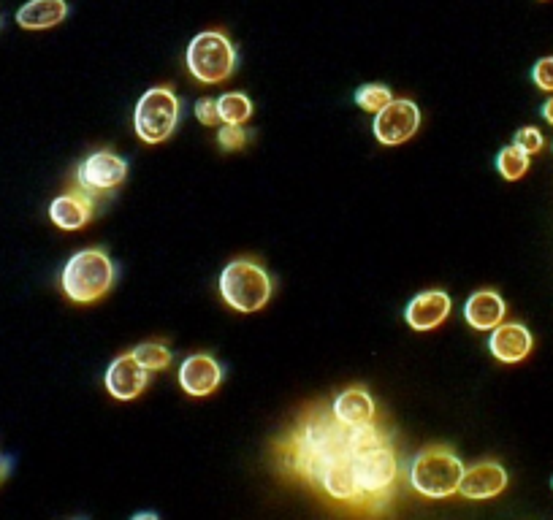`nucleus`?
Returning a JSON list of instances; mask_svg holds the SVG:
<instances>
[{
    "mask_svg": "<svg viewBox=\"0 0 553 520\" xmlns=\"http://www.w3.org/2000/svg\"><path fill=\"white\" fill-rule=\"evenodd\" d=\"M353 455V474L361 496H364V510L377 512L388 502V496L394 491L396 477H399V461L391 445L372 447Z\"/></svg>",
    "mask_w": 553,
    "mask_h": 520,
    "instance_id": "5",
    "label": "nucleus"
},
{
    "mask_svg": "<svg viewBox=\"0 0 553 520\" xmlns=\"http://www.w3.org/2000/svg\"><path fill=\"white\" fill-rule=\"evenodd\" d=\"M353 101H356L358 109L377 114L385 103L394 101V93H391V87H385V84H364V87H358L356 90Z\"/></svg>",
    "mask_w": 553,
    "mask_h": 520,
    "instance_id": "22",
    "label": "nucleus"
},
{
    "mask_svg": "<svg viewBox=\"0 0 553 520\" xmlns=\"http://www.w3.org/2000/svg\"><path fill=\"white\" fill-rule=\"evenodd\" d=\"M331 412L345 426H364V423H372L377 418L375 399L369 396V390L358 388V385L342 390L331 404Z\"/></svg>",
    "mask_w": 553,
    "mask_h": 520,
    "instance_id": "17",
    "label": "nucleus"
},
{
    "mask_svg": "<svg viewBox=\"0 0 553 520\" xmlns=\"http://www.w3.org/2000/svg\"><path fill=\"white\" fill-rule=\"evenodd\" d=\"M513 144L524 149L526 155H537V152L545 147V139H543V133H540L537 128H521L516 133Z\"/></svg>",
    "mask_w": 553,
    "mask_h": 520,
    "instance_id": "24",
    "label": "nucleus"
},
{
    "mask_svg": "<svg viewBox=\"0 0 553 520\" xmlns=\"http://www.w3.org/2000/svg\"><path fill=\"white\" fill-rule=\"evenodd\" d=\"M505 301L497 290H478L467 298L464 304V320H467L475 331H494L502 320H505Z\"/></svg>",
    "mask_w": 553,
    "mask_h": 520,
    "instance_id": "16",
    "label": "nucleus"
},
{
    "mask_svg": "<svg viewBox=\"0 0 553 520\" xmlns=\"http://www.w3.org/2000/svg\"><path fill=\"white\" fill-rule=\"evenodd\" d=\"M217 112L225 125H244L253 117V101L244 93H225L217 98Z\"/></svg>",
    "mask_w": 553,
    "mask_h": 520,
    "instance_id": "19",
    "label": "nucleus"
},
{
    "mask_svg": "<svg viewBox=\"0 0 553 520\" xmlns=\"http://www.w3.org/2000/svg\"><path fill=\"white\" fill-rule=\"evenodd\" d=\"M339 450H347V426L334 418L326 404L304 409L296 428L274 445L282 472L310 485L318 483L320 466Z\"/></svg>",
    "mask_w": 553,
    "mask_h": 520,
    "instance_id": "1",
    "label": "nucleus"
},
{
    "mask_svg": "<svg viewBox=\"0 0 553 520\" xmlns=\"http://www.w3.org/2000/svg\"><path fill=\"white\" fill-rule=\"evenodd\" d=\"M188 71L201 84H220L236 71V47L223 30H204L188 47Z\"/></svg>",
    "mask_w": 553,
    "mask_h": 520,
    "instance_id": "6",
    "label": "nucleus"
},
{
    "mask_svg": "<svg viewBox=\"0 0 553 520\" xmlns=\"http://www.w3.org/2000/svg\"><path fill=\"white\" fill-rule=\"evenodd\" d=\"M223 382V366L207 353H196L179 366V388L188 396H209Z\"/></svg>",
    "mask_w": 553,
    "mask_h": 520,
    "instance_id": "12",
    "label": "nucleus"
},
{
    "mask_svg": "<svg viewBox=\"0 0 553 520\" xmlns=\"http://www.w3.org/2000/svg\"><path fill=\"white\" fill-rule=\"evenodd\" d=\"M147 382H150L147 369L141 366L139 358L133 353H125L120 355V358H114V361L109 363L104 377L106 390L112 393L114 399L120 401H131L136 399V396H141V393L147 390Z\"/></svg>",
    "mask_w": 553,
    "mask_h": 520,
    "instance_id": "10",
    "label": "nucleus"
},
{
    "mask_svg": "<svg viewBox=\"0 0 553 520\" xmlns=\"http://www.w3.org/2000/svg\"><path fill=\"white\" fill-rule=\"evenodd\" d=\"M6 469H9V464H3V461H0V477L6 474Z\"/></svg>",
    "mask_w": 553,
    "mask_h": 520,
    "instance_id": "29",
    "label": "nucleus"
},
{
    "mask_svg": "<svg viewBox=\"0 0 553 520\" xmlns=\"http://www.w3.org/2000/svg\"><path fill=\"white\" fill-rule=\"evenodd\" d=\"M464 464L445 445L423 447L410 464V488L423 499H450L459 493Z\"/></svg>",
    "mask_w": 553,
    "mask_h": 520,
    "instance_id": "3",
    "label": "nucleus"
},
{
    "mask_svg": "<svg viewBox=\"0 0 553 520\" xmlns=\"http://www.w3.org/2000/svg\"><path fill=\"white\" fill-rule=\"evenodd\" d=\"M532 79L540 90L545 93H553V57H543L537 60V65L532 68Z\"/></svg>",
    "mask_w": 553,
    "mask_h": 520,
    "instance_id": "26",
    "label": "nucleus"
},
{
    "mask_svg": "<svg viewBox=\"0 0 553 520\" xmlns=\"http://www.w3.org/2000/svg\"><path fill=\"white\" fill-rule=\"evenodd\" d=\"M247 141H250V133H247L244 125H225L223 122L220 130H217V144H220L223 152H236V149H242Z\"/></svg>",
    "mask_w": 553,
    "mask_h": 520,
    "instance_id": "23",
    "label": "nucleus"
},
{
    "mask_svg": "<svg viewBox=\"0 0 553 520\" xmlns=\"http://www.w3.org/2000/svg\"><path fill=\"white\" fill-rule=\"evenodd\" d=\"M421 125V109L418 103L410 98H394L391 103H385L383 109L375 114L372 130L375 139L385 147H399L404 141H410L415 136V130Z\"/></svg>",
    "mask_w": 553,
    "mask_h": 520,
    "instance_id": "9",
    "label": "nucleus"
},
{
    "mask_svg": "<svg viewBox=\"0 0 553 520\" xmlns=\"http://www.w3.org/2000/svg\"><path fill=\"white\" fill-rule=\"evenodd\" d=\"M68 17L66 0H28L17 11V25L25 30H47Z\"/></svg>",
    "mask_w": 553,
    "mask_h": 520,
    "instance_id": "18",
    "label": "nucleus"
},
{
    "mask_svg": "<svg viewBox=\"0 0 553 520\" xmlns=\"http://www.w3.org/2000/svg\"><path fill=\"white\" fill-rule=\"evenodd\" d=\"M133 355L139 358V363L147 372H163L171 366V350L160 342L139 344V347H133Z\"/></svg>",
    "mask_w": 553,
    "mask_h": 520,
    "instance_id": "21",
    "label": "nucleus"
},
{
    "mask_svg": "<svg viewBox=\"0 0 553 520\" xmlns=\"http://www.w3.org/2000/svg\"><path fill=\"white\" fill-rule=\"evenodd\" d=\"M136 520H158V515H136Z\"/></svg>",
    "mask_w": 553,
    "mask_h": 520,
    "instance_id": "28",
    "label": "nucleus"
},
{
    "mask_svg": "<svg viewBox=\"0 0 553 520\" xmlns=\"http://www.w3.org/2000/svg\"><path fill=\"white\" fill-rule=\"evenodd\" d=\"M551 485H553V480H551Z\"/></svg>",
    "mask_w": 553,
    "mask_h": 520,
    "instance_id": "30",
    "label": "nucleus"
},
{
    "mask_svg": "<svg viewBox=\"0 0 553 520\" xmlns=\"http://www.w3.org/2000/svg\"><path fill=\"white\" fill-rule=\"evenodd\" d=\"M543 120L548 122V125H553V98H548L543 106Z\"/></svg>",
    "mask_w": 553,
    "mask_h": 520,
    "instance_id": "27",
    "label": "nucleus"
},
{
    "mask_svg": "<svg viewBox=\"0 0 553 520\" xmlns=\"http://www.w3.org/2000/svg\"><path fill=\"white\" fill-rule=\"evenodd\" d=\"M497 171L507 179V182H516V179H521L526 171H529V155H526L521 147H516V144L499 149Z\"/></svg>",
    "mask_w": 553,
    "mask_h": 520,
    "instance_id": "20",
    "label": "nucleus"
},
{
    "mask_svg": "<svg viewBox=\"0 0 553 520\" xmlns=\"http://www.w3.org/2000/svg\"><path fill=\"white\" fill-rule=\"evenodd\" d=\"M196 120L201 122V125H207V128H215V125H220V112H217V101L215 98H198L196 101Z\"/></svg>",
    "mask_w": 553,
    "mask_h": 520,
    "instance_id": "25",
    "label": "nucleus"
},
{
    "mask_svg": "<svg viewBox=\"0 0 553 520\" xmlns=\"http://www.w3.org/2000/svg\"><path fill=\"white\" fill-rule=\"evenodd\" d=\"M507 488V472L505 466L497 461H480V464L464 469L461 477L459 493L469 502H486L494 499Z\"/></svg>",
    "mask_w": 553,
    "mask_h": 520,
    "instance_id": "11",
    "label": "nucleus"
},
{
    "mask_svg": "<svg viewBox=\"0 0 553 520\" xmlns=\"http://www.w3.org/2000/svg\"><path fill=\"white\" fill-rule=\"evenodd\" d=\"M488 350L502 363H521L526 355L532 353V334L521 323H502L491 331Z\"/></svg>",
    "mask_w": 553,
    "mask_h": 520,
    "instance_id": "15",
    "label": "nucleus"
},
{
    "mask_svg": "<svg viewBox=\"0 0 553 520\" xmlns=\"http://www.w3.org/2000/svg\"><path fill=\"white\" fill-rule=\"evenodd\" d=\"M114 277H117V269H114L109 255L104 250L90 247V250L71 255L66 269L60 274V288L74 304H93L112 290Z\"/></svg>",
    "mask_w": 553,
    "mask_h": 520,
    "instance_id": "2",
    "label": "nucleus"
},
{
    "mask_svg": "<svg viewBox=\"0 0 553 520\" xmlns=\"http://www.w3.org/2000/svg\"><path fill=\"white\" fill-rule=\"evenodd\" d=\"M128 177V163L120 155H114L109 149L93 152L82 160V166L76 168V187H82L93 198H104L114 193L117 187Z\"/></svg>",
    "mask_w": 553,
    "mask_h": 520,
    "instance_id": "8",
    "label": "nucleus"
},
{
    "mask_svg": "<svg viewBox=\"0 0 553 520\" xmlns=\"http://www.w3.org/2000/svg\"><path fill=\"white\" fill-rule=\"evenodd\" d=\"M182 103L171 87H152L141 95L133 112V130L144 144H160L174 133Z\"/></svg>",
    "mask_w": 553,
    "mask_h": 520,
    "instance_id": "7",
    "label": "nucleus"
},
{
    "mask_svg": "<svg viewBox=\"0 0 553 520\" xmlns=\"http://www.w3.org/2000/svg\"><path fill=\"white\" fill-rule=\"evenodd\" d=\"M220 296L236 312H258L272 298V277L261 263L250 258L231 260L217 279Z\"/></svg>",
    "mask_w": 553,
    "mask_h": 520,
    "instance_id": "4",
    "label": "nucleus"
},
{
    "mask_svg": "<svg viewBox=\"0 0 553 520\" xmlns=\"http://www.w3.org/2000/svg\"><path fill=\"white\" fill-rule=\"evenodd\" d=\"M95 198L87 195L82 187H71L68 193L57 195L49 204V220L60 228V231H79L93 220Z\"/></svg>",
    "mask_w": 553,
    "mask_h": 520,
    "instance_id": "13",
    "label": "nucleus"
},
{
    "mask_svg": "<svg viewBox=\"0 0 553 520\" xmlns=\"http://www.w3.org/2000/svg\"><path fill=\"white\" fill-rule=\"evenodd\" d=\"M450 315V296L445 290H426L407 304L404 320L413 331H434Z\"/></svg>",
    "mask_w": 553,
    "mask_h": 520,
    "instance_id": "14",
    "label": "nucleus"
}]
</instances>
